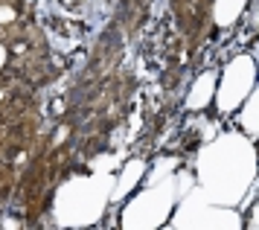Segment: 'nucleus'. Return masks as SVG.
I'll list each match as a JSON object with an SVG mask.
<instances>
[]
</instances>
